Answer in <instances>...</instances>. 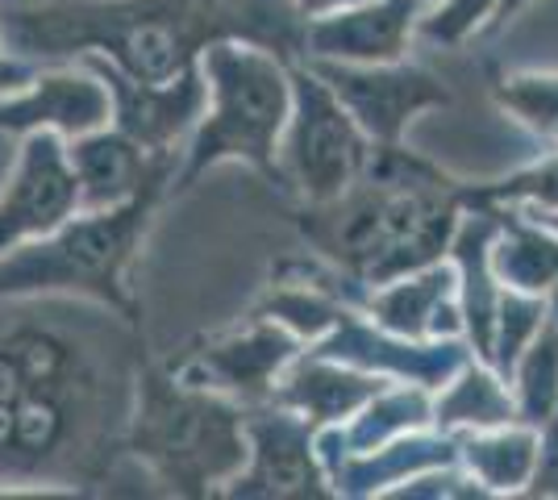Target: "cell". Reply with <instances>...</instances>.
<instances>
[{"mask_svg": "<svg viewBox=\"0 0 558 500\" xmlns=\"http://www.w3.org/2000/svg\"><path fill=\"white\" fill-rule=\"evenodd\" d=\"M500 105L521 113L542 134H558V75H534V80H505L500 88Z\"/></svg>", "mask_w": 558, "mask_h": 500, "instance_id": "25", "label": "cell"}, {"mask_svg": "<svg viewBox=\"0 0 558 500\" xmlns=\"http://www.w3.org/2000/svg\"><path fill=\"white\" fill-rule=\"evenodd\" d=\"M492 4H496V0H446L434 17H425L421 29H425L429 38H438V42H459L463 34H471L475 25L488 17Z\"/></svg>", "mask_w": 558, "mask_h": 500, "instance_id": "28", "label": "cell"}, {"mask_svg": "<svg viewBox=\"0 0 558 500\" xmlns=\"http://www.w3.org/2000/svg\"><path fill=\"white\" fill-rule=\"evenodd\" d=\"M488 234L492 221H471L459 234V263L466 276V326L475 333V351L492 358V321H496V292L488 284Z\"/></svg>", "mask_w": 558, "mask_h": 500, "instance_id": "18", "label": "cell"}, {"mask_svg": "<svg viewBox=\"0 0 558 500\" xmlns=\"http://www.w3.org/2000/svg\"><path fill=\"white\" fill-rule=\"evenodd\" d=\"M413 13L417 0H359L322 13L304 29V47L347 63H396L413 34Z\"/></svg>", "mask_w": 558, "mask_h": 500, "instance_id": "11", "label": "cell"}, {"mask_svg": "<svg viewBox=\"0 0 558 500\" xmlns=\"http://www.w3.org/2000/svg\"><path fill=\"white\" fill-rule=\"evenodd\" d=\"M521 401L530 422H546L558 401V330H546L521 363Z\"/></svg>", "mask_w": 558, "mask_h": 500, "instance_id": "24", "label": "cell"}, {"mask_svg": "<svg viewBox=\"0 0 558 500\" xmlns=\"http://www.w3.org/2000/svg\"><path fill=\"white\" fill-rule=\"evenodd\" d=\"M251 38L276 54L304 47L296 0H50L4 13V42L63 59L96 47L121 75L167 84L213 42Z\"/></svg>", "mask_w": 558, "mask_h": 500, "instance_id": "2", "label": "cell"}, {"mask_svg": "<svg viewBox=\"0 0 558 500\" xmlns=\"http://www.w3.org/2000/svg\"><path fill=\"white\" fill-rule=\"evenodd\" d=\"M271 313L283 317L288 326H296L301 333H322L347 317V309L329 305L326 296H308V292H283V296L271 301Z\"/></svg>", "mask_w": 558, "mask_h": 500, "instance_id": "27", "label": "cell"}, {"mask_svg": "<svg viewBox=\"0 0 558 500\" xmlns=\"http://www.w3.org/2000/svg\"><path fill=\"white\" fill-rule=\"evenodd\" d=\"M363 175V188L350 184L304 221L313 242L347 263L359 280L375 284L438 259L454 225L450 180L442 171L388 143Z\"/></svg>", "mask_w": 558, "mask_h": 500, "instance_id": "3", "label": "cell"}, {"mask_svg": "<svg viewBox=\"0 0 558 500\" xmlns=\"http://www.w3.org/2000/svg\"><path fill=\"white\" fill-rule=\"evenodd\" d=\"M292 113H288V143L283 163L292 184L326 205L363 175L367 167V138L347 105L329 93V84L313 75H292Z\"/></svg>", "mask_w": 558, "mask_h": 500, "instance_id": "7", "label": "cell"}, {"mask_svg": "<svg viewBox=\"0 0 558 500\" xmlns=\"http://www.w3.org/2000/svg\"><path fill=\"white\" fill-rule=\"evenodd\" d=\"M288 358H292V338L276 330V326H258V330L242 333V338L221 342L217 351H205L201 363L221 383H230V388L246 392V397H263L271 376Z\"/></svg>", "mask_w": 558, "mask_h": 500, "instance_id": "17", "label": "cell"}, {"mask_svg": "<svg viewBox=\"0 0 558 500\" xmlns=\"http://www.w3.org/2000/svg\"><path fill=\"white\" fill-rule=\"evenodd\" d=\"M68 309L0 321V479H96L113 438L109 333Z\"/></svg>", "mask_w": 558, "mask_h": 500, "instance_id": "1", "label": "cell"}, {"mask_svg": "<svg viewBox=\"0 0 558 500\" xmlns=\"http://www.w3.org/2000/svg\"><path fill=\"white\" fill-rule=\"evenodd\" d=\"M347 4H359V0H296V9H301L304 17H308V13H313V17H322V13L347 9Z\"/></svg>", "mask_w": 558, "mask_h": 500, "instance_id": "30", "label": "cell"}, {"mask_svg": "<svg viewBox=\"0 0 558 500\" xmlns=\"http://www.w3.org/2000/svg\"><path fill=\"white\" fill-rule=\"evenodd\" d=\"M492 263H496L500 280H509L521 292H537L550 280H558V242L546 239L542 230L509 221L505 225V242L496 246V259Z\"/></svg>", "mask_w": 558, "mask_h": 500, "instance_id": "19", "label": "cell"}, {"mask_svg": "<svg viewBox=\"0 0 558 500\" xmlns=\"http://www.w3.org/2000/svg\"><path fill=\"white\" fill-rule=\"evenodd\" d=\"M375 392H379V380L372 376H354L326 363H301L283 380V405L304 413L308 422H338L359 405H367Z\"/></svg>", "mask_w": 558, "mask_h": 500, "instance_id": "15", "label": "cell"}, {"mask_svg": "<svg viewBox=\"0 0 558 500\" xmlns=\"http://www.w3.org/2000/svg\"><path fill=\"white\" fill-rule=\"evenodd\" d=\"M450 459V447L446 442H425V438H413V442H396L392 451H379V459H350L342 467V484L354 488V492H375L392 479L409 476V472H421V467H434V463H446Z\"/></svg>", "mask_w": 558, "mask_h": 500, "instance_id": "21", "label": "cell"}, {"mask_svg": "<svg viewBox=\"0 0 558 500\" xmlns=\"http://www.w3.org/2000/svg\"><path fill=\"white\" fill-rule=\"evenodd\" d=\"M159 184L163 175H155L146 188L113 209H93L71 225H54L50 239L13 246V255H0V301L38 296V292H88L109 309L134 317V301L125 292V267L134 259L146 214L155 209Z\"/></svg>", "mask_w": 558, "mask_h": 500, "instance_id": "4", "label": "cell"}, {"mask_svg": "<svg viewBox=\"0 0 558 500\" xmlns=\"http://www.w3.org/2000/svg\"><path fill=\"white\" fill-rule=\"evenodd\" d=\"M534 434L505 429V434H492V438H475L466 447V463L488 488H521L534 472Z\"/></svg>", "mask_w": 558, "mask_h": 500, "instance_id": "20", "label": "cell"}, {"mask_svg": "<svg viewBox=\"0 0 558 500\" xmlns=\"http://www.w3.org/2000/svg\"><path fill=\"white\" fill-rule=\"evenodd\" d=\"M484 196H530V200H542L546 209H558V159L546 167H537V171H525V175H517V180H505L500 188L480 192V200H484Z\"/></svg>", "mask_w": 558, "mask_h": 500, "instance_id": "29", "label": "cell"}, {"mask_svg": "<svg viewBox=\"0 0 558 500\" xmlns=\"http://www.w3.org/2000/svg\"><path fill=\"white\" fill-rule=\"evenodd\" d=\"M317 72L329 80V93L347 105V113L359 121V130H367L379 143H396L413 113L450 100L442 84L421 68H388V63L329 68V63H322Z\"/></svg>", "mask_w": 558, "mask_h": 500, "instance_id": "9", "label": "cell"}, {"mask_svg": "<svg viewBox=\"0 0 558 500\" xmlns=\"http://www.w3.org/2000/svg\"><path fill=\"white\" fill-rule=\"evenodd\" d=\"M134 454L146 459L175 492L201 497L209 492V484L242 467V417L209 392H192L184 383L146 371L138 383Z\"/></svg>", "mask_w": 558, "mask_h": 500, "instance_id": "5", "label": "cell"}, {"mask_svg": "<svg viewBox=\"0 0 558 500\" xmlns=\"http://www.w3.org/2000/svg\"><path fill=\"white\" fill-rule=\"evenodd\" d=\"M555 225H558V217H555Z\"/></svg>", "mask_w": 558, "mask_h": 500, "instance_id": "33", "label": "cell"}, {"mask_svg": "<svg viewBox=\"0 0 558 500\" xmlns=\"http://www.w3.org/2000/svg\"><path fill=\"white\" fill-rule=\"evenodd\" d=\"M205 75H209L213 113L192 143L184 184H192L205 167L221 159H246L263 171H276V143L292 113V88L279 63L251 47L213 42L205 50Z\"/></svg>", "mask_w": 558, "mask_h": 500, "instance_id": "6", "label": "cell"}, {"mask_svg": "<svg viewBox=\"0 0 558 500\" xmlns=\"http://www.w3.org/2000/svg\"><path fill=\"white\" fill-rule=\"evenodd\" d=\"M71 175H75V196L88 209H113L142 192L155 175H163V163H146L142 146L134 138L117 134H80V143L68 155Z\"/></svg>", "mask_w": 558, "mask_h": 500, "instance_id": "13", "label": "cell"}, {"mask_svg": "<svg viewBox=\"0 0 558 500\" xmlns=\"http://www.w3.org/2000/svg\"><path fill=\"white\" fill-rule=\"evenodd\" d=\"M113 113V96L100 75H43L34 88L17 100L0 105V130H63V134H88L100 130Z\"/></svg>", "mask_w": 558, "mask_h": 500, "instance_id": "12", "label": "cell"}, {"mask_svg": "<svg viewBox=\"0 0 558 500\" xmlns=\"http://www.w3.org/2000/svg\"><path fill=\"white\" fill-rule=\"evenodd\" d=\"M525 0H500V17H509V13H517Z\"/></svg>", "mask_w": 558, "mask_h": 500, "instance_id": "32", "label": "cell"}, {"mask_svg": "<svg viewBox=\"0 0 558 500\" xmlns=\"http://www.w3.org/2000/svg\"><path fill=\"white\" fill-rule=\"evenodd\" d=\"M255 472L238 479V497H326L308 454V426L292 417L255 422Z\"/></svg>", "mask_w": 558, "mask_h": 500, "instance_id": "14", "label": "cell"}, {"mask_svg": "<svg viewBox=\"0 0 558 500\" xmlns=\"http://www.w3.org/2000/svg\"><path fill=\"white\" fill-rule=\"evenodd\" d=\"M75 205H80L75 175L59 138L50 130L29 134L9 188L0 192V255L38 234H50L54 225L68 221Z\"/></svg>", "mask_w": 558, "mask_h": 500, "instance_id": "8", "label": "cell"}, {"mask_svg": "<svg viewBox=\"0 0 558 500\" xmlns=\"http://www.w3.org/2000/svg\"><path fill=\"white\" fill-rule=\"evenodd\" d=\"M22 84H25V68H17V63H9V59L0 54V93H4V88L13 93V88H22Z\"/></svg>", "mask_w": 558, "mask_h": 500, "instance_id": "31", "label": "cell"}, {"mask_svg": "<svg viewBox=\"0 0 558 500\" xmlns=\"http://www.w3.org/2000/svg\"><path fill=\"white\" fill-rule=\"evenodd\" d=\"M496 309H500V342H492V363H496L500 371H509L512 363L521 358L525 338L542 326V305H537V301L509 296V301H500Z\"/></svg>", "mask_w": 558, "mask_h": 500, "instance_id": "26", "label": "cell"}, {"mask_svg": "<svg viewBox=\"0 0 558 500\" xmlns=\"http://www.w3.org/2000/svg\"><path fill=\"white\" fill-rule=\"evenodd\" d=\"M512 417V401L488 371H466L438 405L442 426H505Z\"/></svg>", "mask_w": 558, "mask_h": 500, "instance_id": "22", "label": "cell"}, {"mask_svg": "<svg viewBox=\"0 0 558 500\" xmlns=\"http://www.w3.org/2000/svg\"><path fill=\"white\" fill-rule=\"evenodd\" d=\"M93 72L105 80L109 96L117 100L121 134L134 138L138 146H150L155 155H163L167 146L192 125V118H201V109H205V84L192 68L175 80H167V84L130 80L105 59H93Z\"/></svg>", "mask_w": 558, "mask_h": 500, "instance_id": "10", "label": "cell"}, {"mask_svg": "<svg viewBox=\"0 0 558 500\" xmlns=\"http://www.w3.org/2000/svg\"><path fill=\"white\" fill-rule=\"evenodd\" d=\"M450 288H454L450 276L442 267H434L417 280H400L396 288L379 292L372 301V313L379 317V326L404 333V338L454 330V309H446Z\"/></svg>", "mask_w": 558, "mask_h": 500, "instance_id": "16", "label": "cell"}, {"mask_svg": "<svg viewBox=\"0 0 558 500\" xmlns=\"http://www.w3.org/2000/svg\"><path fill=\"white\" fill-rule=\"evenodd\" d=\"M425 417H429V408H425V397H421V392H392V397L375 401V405L367 408V417L359 422V429L350 434V442L359 447L354 454L375 451L388 434H404V429L421 426Z\"/></svg>", "mask_w": 558, "mask_h": 500, "instance_id": "23", "label": "cell"}]
</instances>
